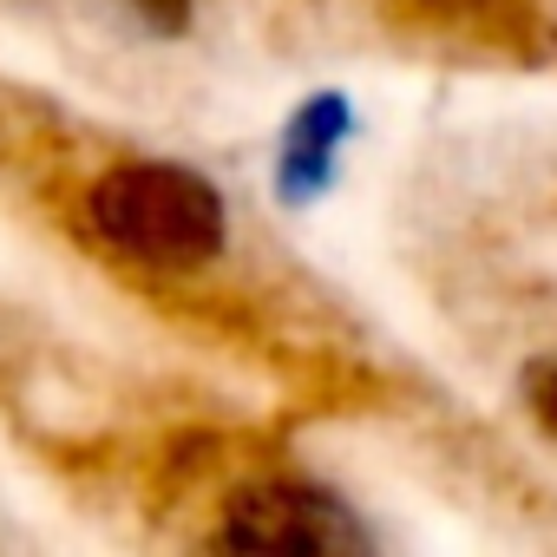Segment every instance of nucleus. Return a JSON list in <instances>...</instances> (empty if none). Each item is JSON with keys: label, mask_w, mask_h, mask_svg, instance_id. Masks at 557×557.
<instances>
[{"label": "nucleus", "mask_w": 557, "mask_h": 557, "mask_svg": "<svg viewBox=\"0 0 557 557\" xmlns=\"http://www.w3.org/2000/svg\"><path fill=\"white\" fill-rule=\"evenodd\" d=\"M86 230L125 262L184 275V269H203L230 243V210L203 171L171 164V158H125L92 177Z\"/></svg>", "instance_id": "nucleus-1"}, {"label": "nucleus", "mask_w": 557, "mask_h": 557, "mask_svg": "<svg viewBox=\"0 0 557 557\" xmlns=\"http://www.w3.org/2000/svg\"><path fill=\"white\" fill-rule=\"evenodd\" d=\"M210 544L243 550V557H361L374 537L329 485H309L296 472H269L223 498Z\"/></svg>", "instance_id": "nucleus-2"}, {"label": "nucleus", "mask_w": 557, "mask_h": 557, "mask_svg": "<svg viewBox=\"0 0 557 557\" xmlns=\"http://www.w3.org/2000/svg\"><path fill=\"white\" fill-rule=\"evenodd\" d=\"M381 14L466 66L537 73L557 60V21L537 0H381Z\"/></svg>", "instance_id": "nucleus-3"}, {"label": "nucleus", "mask_w": 557, "mask_h": 557, "mask_svg": "<svg viewBox=\"0 0 557 557\" xmlns=\"http://www.w3.org/2000/svg\"><path fill=\"white\" fill-rule=\"evenodd\" d=\"M355 138V106L342 92H309L289 125H283V145H275V197L283 203H315L329 184H335V164H342V145Z\"/></svg>", "instance_id": "nucleus-4"}, {"label": "nucleus", "mask_w": 557, "mask_h": 557, "mask_svg": "<svg viewBox=\"0 0 557 557\" xmlns=\"http://www.w3.org/2000/svg\"><path fill=\"white\" fill-rule=\"evenodd\" d=\"M119 8L145 27V34H158V40H177V34H190V14H197V0H119Z\"/></svg>", "instance_id": "nucleus-5"}, {"label": "nucleus", "mask_w": 557, "mask_h": 557, "mask_svg": "<svg viewBox=\"0 0 557 557\" xmlns=\"http://www.w3.org/2000/svg\"><path fill=\"white\" fill-rule=\"evenodd\" d=\"M518 387H524V407H531V420H537V426L557 440V361H531Z\"/></svg>", "instance_id": "nucleus-6"}]
</instances>
